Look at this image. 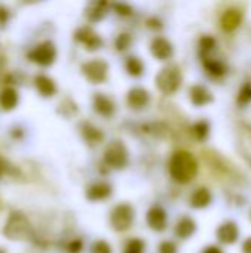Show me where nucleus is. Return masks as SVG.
Instances as JSON below:
<instances>
[{
  "instance_id": "1",
  "label": "nucleus",
  "mask_w": 251,
  "mask_h": 253,
  "mask_svg": "<svg viewBox=\"0 0 251 253\" xmlns=\"http://www.w3.org/2000/svg\"><path fill=\"white\" fill-rule=\"evenodd\" d=\"M170 176L180 184L191 182L198 173V163L188 151H176L169 163Z\"/></svg>"
},
{
  "instance_id": "2",
  "label": "nucleus",
  "mask_w": 251,
  "mask_h": 253,
  "mask_svg": "<svg viewBox=\"0 0 251 253\" xmlns=\"http://www.w3.org/2000/svg\"><path fill=\"white\" fill-rule=\"evenodd\" d=\"M3 234L15 242H25L33 237V228L27 216L21 212H12L7 218Z\"/></svg>"
},
{
  "instance_id": "3",
  "label": "nucleus",
  "mask_w": 251,
  "mask_h": 253,
  "mask_svg": "<svg viewBox=\"0 0 251 253\" xmlns=\"http://www.w3.org/2000/svg\"><path fill=\"white\" fill-rule=\"evenodd\" d=\"M155 83H157V87L163 93H166V95H172V93L178 92L180 84H182L180 68L178 65H167V67H164L157 74Z\"/></svg>"
},
{
  "instance_id": "4",
  "label": "nucleus",
  "mask_w": 251,
  "mask_h": 253,
  "mask_svg": "<svg viewBox=\"0 0 251 253\" xmlns=\"http://www.w3.org/2000/svg\"><path fill=\"white\" fill-rule=\"evenodd\" d=\"M104 160L114 169H123L129 163V151L121 141H112L105 148Z\"/></svg>"
},
{
  "instance_id": "5",
  "label": "nucleus",
  "mask_w": 251,
  "mask_h": 253,
  "mask_svg": "<svg viewBox=\"0 0 251 253\" xmlns=\"http://www.w3.org/2000/svg\"><path fill=\"white\" fill-rule=\"evenodd\" d=\"M133 219H135V211L127 203L117 205L112 209L111 216H109L111 227L115 231H126V230H129L130 225L133 224Z\"/></svg>"
},
{
  "instance_id": "6",
  "label": "nucleus",
  "mask_w": 251,
  "mask_h": 253,
  "mask_svg": "<svg viewBox=\"0 0 251 253\" xmlns=\"http://www.w3.org/2000/svg\"><path fill=\"white\" fill-rule=\"evenodd\" d=\"M83 74L92 83H102L108 76V64L104 59H92L81 67Z\"/></svg>"
},
{
  "instance_id": "7",
  "label": "nucleus",
  "mask_w": 251,
  "mask_h": 253,
  "mask_svg": "<svg viewBox=\"0 0 251 253\" xmlns=\"http://www.w3.org/2000/svg\"><path fill=\"white\" fill-rule=\"evenodd\" d=\"M28 58H30L33 62L38 64V65H44V67H46V65H50V64L55 61V58H56L55 44H53L52 42H43V43H40L38 46H36V47L30 52Z\"/></svg>"
},
{
  "instance_id": "8",
  "label": "nucleus",
  "mask_w": 251,
  "mask_h": 253,
  "mask_svg": "<svg viewBox=\"0 0 251 253\" xmlns=\"http://www.w3.org/2000/svg\"><path fill=\"white\" fill-rule=\"evenodd\" d=\"M146 222L151 230L154 231H163L167 225V213L163 208L160 206H152L148 211L146 215Z\"/></svg>"
},
{
  "instance_id": "9",
  "label": "nucleus",
  "mask_w": 251,
  "mask_h": 253,
  "mask_svg": "<svg viewBox=\"0 0 251 253\" xmlns=\"http://www.w3.org/2000/svg\"><path fill=\"white\" fill-rule=\"evenodd\" d=\"M151 53L160 61H167L173 55V46L169 40L163 37H155L151 42Z\"/></svg>"
},
{
  "instance_id": "10",
  "label": "nucleus",
  "mask_w": 251,
  "mask_h": 253,
  "mask_svg": "<svg viewBox=\"0 0 251 253\" xmlns=\"http://www.w3.org/2000/svg\"><path fill=\"white\" fill-rule=\"evenodd\" d=\"M189 99L195 107H204V105H207V104H210L213 101V95L206 86L194 84L189 89Z\"/></svg>"
},
{
  "instance_id": "11",
  "label": "nucleus",
  "mask_w": 251,
  "mask_h": 253,
  "mask_svg": "<svg viewBox=\"0 0 251 253\" xmlns=\"http://www.w3.org/2000/svg\"><path fill=\"white\" fill-rule=\"evenodd\" d=\"M217 239L225 243V245H232L238 240V236H240V230L237 227L235 222L232 221H228L225 224H222L219 228H217Z\"/></svg>"
},
{
  "instance_id": "12",
  "label": "nucleus",
  "mask_w": 251,
  "mask_h": 253,
  "mask_svg": "<svg viewBox=\"0 0 251 253\" xmlns=\"http://www.w3.org/2000/svg\"><path fill=\"white\" fill-rule=\"evenodd\" d=\"M149 102V92L143 87H133L132 90H129L127 93V104L135 108V110H141L143 107H146Z\"/></svg>"
},
{
  "instance_id": "13",
  "label": "nucleus",
  "mask_w": 251,
  "mask_h": 253,
  "mask_svg": "<svg viewBox=\"0 0 251 253\" xmlns=\"http://www.w3.org/2000/svg\"><path fill=\"white\" fill-rule=\"evenodd\" d=\"M241 21H243V12L240 9H235V7L225 10L222 18H220L222 28L226 31H234L235 28H238Z\"/></svg>"
},
{
  "instance_id": "14",
  "label": "nucleus",
  "mask_w": 251,
  "mask_h": 253,
  "mask_svg": "<svg viewBox=\"0 0 251 253\" xmlns=\"http://www.w3.org/2000/svg\"><path fill=\"white\" fill-rule=\"evenodd\" d=\"M75 39L78 42H81L87 49L93 50V49H99L102 44V40L99 39V36L96 33H93L90 28H80L75 33Z\"/></svg>"
},
{
  "instance_id": "15",
  "label": "nucleus",
  "mask_w": 251,
  "mask_h": 253,
  "mask_svg": "<svg viewBox=\"0 0 251 253\" xmlns=\"http://www.w3.org/2000/svg\"><path fill=\"white\" fill-rule=\"evenodd\" d=\"M93 107H95V111H98L101 116L104 117H111L114 114V102L105 96L104 93H96L95 98H93Z\"/></svg>"
},
{
  "instance_id": "16",
  "label": "nucleus",
  "mask_w": 251,
  "mask_h": 253,
  "mask_svg": "<svg viewBox=\"0 0 251 253\" xmlns=\"http://www.w3.org/2000/svg\"><path fill=\"white\" fill-rule=\"evenodd\" d=\"M109 196H111V185H108L105 182H98V184L90 185L86 193V197L92 202L105 200Z\"/></svg>"
},
{
  "instance_id": "17",
  "label": "nucleus",
  "mask_w": 251,
  "mask_h": 253,
  "mask_svg": "<svg viewBox=\"0 0 251 253\" xmlns=\"http://www.w3.org/2000/svg\"><path fill=\"white\" fill-rule=\"evenodd\" d=\"M195 230H197V225H195L194 219L185 216V218H182L180 221H178L176 228H175V234H176L179 239H183V240H185V239H189V237L195 233Z\"/></svg>"
},
{
  "instance_id": "18",
  "label": "nucleus",
  "mask_w": 251,
  "mask_h": 253,
  "mask_svg": "<svg viewBox=\"0 0 251 253\" xmlns=\"http://www.w3.org/2000/svg\"><path fill=\"white\" fill-rule=\"evenodd\" d=\"M34 83H36V87H37V90L40 92V95H43V96H46V98H50V96L55 95V92H56L55 82H53L50 77H47V76H43V74L37 76L36 80H34Z\"/></svg>"
},
{
  "instance_id": "19",
  "label": "nucleus",
  "mask_w": 251,
  "mask_h": 253,
  "mask_svg": "<svg viewBox=\"0 0 251 253\" xmlns=\"http://www.w3.org/2000/svg\"><path fill=\"white\" fill-rule=\"evenodd\" d=\"M18 92L13 87H6L0 92V107L6 111L13 110L18 105Z\"/></svg>"
},
{
  "instance_id": "20",
  "label": "nucleus",
  "mask_w": 251,
  "mask_h": 253,
  "mask_svg": "<svg viewBox=\"0 0 251 253\" xmlns=\"http://www.w3.org/2000/svg\"><path fill=\"white\" fill-rule=\"evenodd\" d=\"M189 203L192 208L201 209L212 203V193L207 188H198L189 199Z\"/></svg>"
},
{
  "instance_id": "21",
  "label": "nucleus",
  "mask_w": 251,
  "mask_h": 253,
  "mask_svg": "<svg viewBox=\"0 0 251 253\" xmlns=\"http://www.w3.org/2000/svg\"><path fill=\"white\" fill-rule=\"evenodd\" d=\"M83 136L87 142L90 144H99L104 139V135L99 129L90 126V125H84L83 126Z\"/></svg>"
},
{
  "instance_id": "22",
  "label": "nucleus",
  "mask_w": 251,
  "mask_h": 253,
  "mask_svg": "<svg viewBox=\"0 0 251 253\" xmlns=\"http://www.w3.org/2000/svg\"><path fill=\"white\" fill-rule=\"evenodd\" d=\"M126 68H127V73L130 74V76H135V77H138V76H141L142 73H143V64H142V61L139 59V58H136V56H130V58H127V61H126Z\"/></svg>"
},
{
  "instance_id": "23",
  "label": "nucleus",
  "mask_w": 251,
  "mask_h": 253,
  "mask_svg": "<svg viewBox=\"0 0 251 253\" xmlns=\"http://www.w3.org/2000/svg\"><path fill=\"white\" fill-rule=\"evenodd\" d=\"M105 3H93L90 4V7L87 9V18L90 21H99L104 15H105Z\"/></svg>"
},
{
  "instance_id": "24",
  "label": "nucleus",
  "mask_w": 251,
  "mask_h": 253,
  "mask_svg": "<svg viewBox=\"0 0 251 253\" xmlns=\"http://www.w3.org/2000/svg\"><path fill=\"white\" fill-rule=\"evenodd\" d=\"M206 68L210 74L213 76H222L225 73V65L219 61H215V59H206Z\"/></svg>"
},
{
  "instance_id": "25",
  "label": "nucleus",
  "mask_w": 251,
  "mask_h": 253,
  "mask_svg": "<svg viewBox=\"0 0 251 253\" xmlns=\"http://www.w3.org/2000/svg\"><path fill=\"white\" fill-rule=\"evenodd\" d=\"M238 104L240 105H247L251 101V84L250 83H246L241 90L238 92V98H237Z\"/></svg>"
},
{
  "instance_id": "26",
  "label": "nucleus",
  "mask_w": 251,
  "mask_h": 253,
  "mask_svg": "<svg viewBox=\"0 0 251 253\" xmlns=\"http://www.w3.org/2000/svg\"><path fill=\"white\" fill-rule=\"evenodd\" d=\"M143 249H145L143 242H141L138 239H133V240H130L127 243L124 253H143Z\"/></svg>"
},
{
  "instance_id": "27",
  "label": "nucleus",
  "mask_w": 251,
  "mask_h": 253,
  "mask_svg": "<svg viewBox=\"0 0 251 253\" xmlns=\"http://www.w3.org/2000/svg\"><path fill=\"white\" fill-rule=\"evenodd\" d=\"M130 43H132V37L129 34L123 33V34H118V37L115 40V47L118 50H126L130 46Z\"/></svg>"
},
{
  "instance_id": "28",
  "label": "nucleus",
  "mask_w": 251,
  "mask_h": 253,
  "mask_svg": "<svg viewBox=\"0 0 251 253\" xmlns=\"http://www.w3.org/2000/svg\"><path fill=\"white\" fill-rule=\"evenodd\" d=\"M200 46H201V50L204 53H207V52H210V50H213L216 47V40L213 37H210V36H206V37H203L200 40Z\"/></svg>"
},
{
  "instance_id": "29",
  "label": "nucleus",
  "mask_w": 251,
  "mask_h": 253,
  "mask_svg": "<svg viewBox=\"0 0 251 253\" xmlns=\"http://www.w3.org/2000/svg\"><path fill=\"white\" fill-rule=\"evenodd\" d=\"M92 253H112V251H111V246H109L107 242L99 240V242L93 243V246H92Z\"/></svg>"
},
{
  "instance_id": "30",
  "label": "nucleus",
  "mask_w": 251,
  "mask_h": 253,
  "mask_svg": "<svg viewBox=\"0 0 251 253\" xmlns=\"http://www.w3.org/2000/svg\"><path fill=\"white\" fill-rule=\"evenodd\" d=\"M194 132L197 133V136L200 139H204L209 133V125L206 122H198L195 126H194Z\"/></svg>"
},
{
  "instance_id": "31",
  "label": "nucleus",
  "mask_w": 251,
  "mask_h": 253,
  "mask_svg": "<svg viewBox=\"0 0 251 253\" xmlns=\"http://www.w3.org/2000/svg\"><path fill=\"white\" fill-rule=\"evenodd\" d=\"M160 253H178V248L173 242H163L160 246Z\"/></svg>"
},
{
  "instance_id": "32",
  "label": "nucleus",
  "mask_w": 251,
  "mask_h": 253,
  "mask_svg": "<svg viewBox=\"0 0 251 253\" xmlns=\"http://www.w3.org/2000/svg\"><path fill=\"white\" fill-rule=\"evenodd\" d=\"M81 248H83V243H81L80 240H74L72 243H70V246H68V252L78 253L80 251H81Z\"/></svg>"
},
{
  "instance_id": "33",
  "label": "nucleus",
  "mask_w": 251,
  "mask_h": 253,
  "mask_svg": "<svg viewBox=\"0 0 251 253\" xmlns=\"http://www.w3.org/2000/svg\"><path fill=\"white\" fill-rule=\"evenodd\" d=\"M114 7L118 10V13H121V15H130L132 13V7L130 6H127V4H114Z\"/></svg>"
},
{
  "instance_id": "34",
  "label": "nucleus",
  "mask_w": 251,
  "mask_h": 253,
  "mask_svg": "<svg viewBox=\"0 0 251 253\" xmlns=\"http://www.w3.org/2000/svg\"><path fill=\"white\" fill-rule=\"evenodd\" d=\"M6 19H7V10L3 6H0V24H3Z\"/></svg>"
},
{
  "instance_id": "35",
  "label": "nucleus",
  "mask_w": 251,
  "mask_h": 253,
  "mask_svg": "<svg viewBox=\"0 0 251 253\" xmlns=\"http://www.w3.org/2000/svg\"><path fill=\"white\" fill-rule=\"evenodd\" d=\"M243 252L244 253H251V237L247 239L243 245Z\"/></svg>"
},
{
  "instance_id": "36",
  "label": "nucleus",
  "mask_w": 251,
  "mask_h": 253,
  "mask_svg": "<svg viewBox=\"0 0 251 253\" xmlns=\"http://www.w3.org/2000/svg\"><path fill=\"white\" fill-rule=\"evenodd\" d=\"M204 253H222V251L219 249V248H216V246H210V248H207Z\"/></svg>"
},
{
  "instance_id": "37",
  "label": "nucleus",
  "mask_w": 251,
  "mask_h": 253,
  "mask_svg": "<svg viewBox=\"0 0 251 253\" xmlns=\"http://www.w3.org/2000/svg\"><path fill=\"white\" fill-rule=\"evenodd\" d=\"M1 173H3V163H1V160H0V176H1Z\"/></svg>"
},
{
  "instance_id": "38",
  "label": "nucleus",
  "mask_w": 251,
  "mask_h": 253,
  "mask_svg": "<svg viewBox=\"0 0 251 253\" xmlns=\"http://www.w3.org/2000/svg\"><path fill=\"white\" fill-rule=\"evenodd\" d=\"M0 253H4V252H3V251H0Z\"/></svg>"
},
{
  "instance_id": "39",
  "label": "nucleus",
  "mask_w": 251,
  "mask_h": 253,
  "mask_svg": "<svg viewBox=\"0 0 251 253\" xmlns=\"http://www.w3.org/2000/svg\"><path fill=\"white\" fill-rule=\"evenodd\" d=\"M250 219H251V211H250Z\"/></svg>"
}]
</instances>
